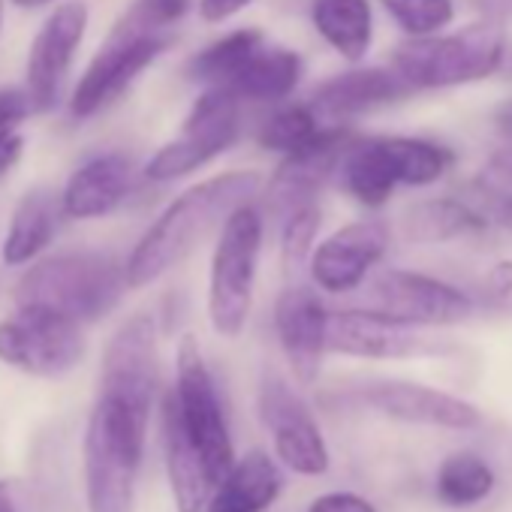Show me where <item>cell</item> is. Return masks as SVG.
Wrapping results in <instances>:
<instances>
[{
  "instance_id": "obj_1",
  "label": "cell",
  "mask_w": 512,
  "mask_h": 512,
  "mask_svg": "<svg viewBox=\"0 0 512 512\" xmlns=\"http://www.w3.org/2000/svg\"><path fill=\"white\" fill-rule=\"evenodd\" d=\"M260 184L263 178L256 172H223L175 196L124 263L130 290L151 287L178 263H184L238 205L256 196Z\"/></svg>"
},
{
  "instance_id": "obj_2",
  "label": "cell",
  "mask_w": 512,
  "mask_h": 512,
  "mask_svg": "<svg viewBox=\"0 0 512 512\" xmlns=\"http://www.w3.org/2000/svg\"><path fill=\"white\" fill-rule=\"evenodd\" d=\"M127 269L106 253H61L31 266L19 287L16 305H40L73 317L76 323H97L121 302Z\"/></svg>"
},
{
  "instance_id": "obj_3",
  "label": "cell",
  "mask_w": 512,
  "mask_h": 512,
  "mask_svg": "<svg viewBox=\"0 0 512 512\" xmlns=\"http://www.w3.org/2000/svg\"><path fill=\"white\" fill-rule=\"evenodd\" d=\"M145 434V419L97 395L85 434V485L91 512H133Z\"/></svg>"
},
{
  "instance_id": "obj_4",
  "label": "cell",
  "mask_w": 512,
  "mask_h": 512,
  "mask_svg": "<svg viewBox=\"0 0 512 512\" xmlns=\"http://www.w3.org/2000/svg\"><path fill=\"white\" fill-rule=\"evenodd\" d=\"M263 250V214L250 202L238 205L220 226L208 275V320L223 338H238L253 308L256 269Z\"/></svg>"
},
{
  "instance_id": "obj_5",
  "label": "cell",
  "mask_w": 512,
  "mask_h": 512,
  "mask_svg": "<svg viewBox=\"0 0 512 512\" xmlns=\"http://www.w3.org/2000/svg\"><path fill=\"white\" fill-rule=\"evenodd\" d=\"M503 31L470 25L458 34L413 37L395 52V73L410 88H455L488 79L503 64Z\"/></svg>"
},
{
  "instance_id": "obj_6",
  "label": "cell",
  "mask_w": 512,
  "mask_h": 512,
  "mask_svg": "<svg viewBox=\"0 0 512 512\" xmlns=\"http://www.w3.org/2000/svg\"><path fill=\"white\" fill-rule=\"evenodd\" d=\"M85 356L82 323L40 305L0 320V362L31 377H67Z\"/></svg>"
},
{
  "instance_id": "obj_7",
  "label": "cell",
  "mask_w": 512,
  "mask_h": 512,
  "mask_svg": "<svg viewBox=\"0 0 512 512\" xmlns=\"http://www.w3.org/2000/svg\"><path fill=\"white\" fill-rule=\"evenodd\" d=\"M175 404L181 410V419L199 446L205 467L214 479V488L223 482V476L235 464L232 437L226 428V416L220 407V395L214 386V377L202 359V350L193 335H184L175 353Z\"/></svg>"
},
{
  "instance_id": "obj_8",
  "label": "cell",
  "mask_w": 512,
  "mask_h": 512,
  "mask_svg": "<svg viewBox=\"0 0 512 512\" xmlns=\"http://www.w3.org/2000/svg\"><path fill=\"white\" fill-rule=\"evenodd\" d=\"M238 103L229 88H205L187 112L178 139L145 163V175L160 184L178 181L220 157L238 139Z\"/></svg>"
},
{
  "instance_id": "obj_9",
  "label": "cell",
  "mask_w": 512,
  "mask_h": 512,
  "mask_svg": "<svg viewBox=\"0 0 512 512\" xmlns=\"http://www.w3.org/2000/svg\"><path fill=\"white\" fill-rule=\"evenodd\" d=\"M169 46L166 34H145L118 22L73 88L70 115L94 118L112 106Z\"/></svg>"
},
{
  "instance_id": "obj_10",
  "label": "cell",
  "mask_w": 512,
  "mask_h": 512,
  "mask_svg": "<svg viewBox=\"0 0 512 512\" xmlns=\"http://www.w3.org/2000/svg\"><path fill=\"white\" fill-rule=\"evenodd\" d=\"M157 395V326L148 314L130 317L106 344L100 365V398H109L139 419H151Z\"/></svg>"
},
{
  "instance_id": "obj_11",
  "label": "cell",
  "mask_w": 512,
  "mask_h": 512,
  "mask_svg": "<svg viewBox=\"0 0 512 512\" xmlns=\"http://www.w3.org/2000/svg\"><path fill=\"white\" fill-rule=\"evenodd\" d=\"M365 308L407 326H455L473 317V299L437 278L386 269L365 296Z\"/></svg>"
},
{
  "instance_id": "obj_12",
  "label": "cell",
  "mask_w": 512,
  "mask_h": 512,
  "mask_svg": "<svg viewBox=\"0 0 512 512\" xmlns=\"http://www.w3.org/2000/svg\"><path fill=\"white\" fill-rule=\"evenodd\" d=\"M88 16L85 0H67L49 13L37 31L25 67V91L34 112H52L61 103L64 79L88 31Z\"/></svg>"
},
{
  "instance_id": "obj_13",
  "label": "cell",
  "mask_w": 512,
  "mask_h": 512,
  "mask_svg": "<svg viewBox=\"0 0 512 512\" xmlns=\"http://www.w3.org/2000/svg\"><path fill=\"white\" fill-rule=\"evenodd\" d=\"M256 410H260V419L275 440V452L284 467L299 476H323L329 470L332 458L317 419L281 377L263 380Z\"/></svg>"
},
{
  "instance_id": "obj_14",
  "label": "cell",
  "mask_w": 512,
  "mask_h": 512,
  "mask_svg": "<svg viewBox=\"0 0 512 512\" xmlns=\"http://www.w3.org/2000/svg\"><path fill=\"white\" fill-rule=\"evenodd\" d=\"M389 250V226L383 220H356L332 232L311 253V278L323 293H353Z\"/></svg>"
},
{
  "instance_id": "obj_15",
  "label": "cell",
  "mask_w": 512,
  "mask_h": 512,
  "mask_svg": "<svg viewBox=\"0 0 512 512\" xmlns=\"http://www.w3.org/2000/svg\"><path fill=\"white\" fill-rule=\"evenodd\" d=\"M329 350L356 359H419L440 353L419 326L398 323L371 308L329 314Z\"/></svg>"
},
{
  "instance_id": "obj_16",
  "label": "cell",
  "mask_w": 512,
  "mask_h": 512,
  "mask_svg": "<svg viewBox=\"0 0 512 512\" xmlns=\"http://www.w3.org/2000/svg\"><path fill=\"white\" fill-rule=\"evenodd\" d=\"M359 401L389 419L407 422V425H428V428H449V431H467L482 422V413L449 392L422 386V383H404V380H380L359 392Z\"/></svg>"
},
{
  "instance_id": "obj_17",
  "label": "cell",
  "mask_w": 512,
  "mask_h": 512,
  "mask_svg": "<svg viewBox=\"0 0 512 512\" xmlns=\"http://www.w3.org/2000/svg\"><path fill=\"white\" fill-rule=\"evenodd\" d=\"M275 329L281 350L302 386L320 377L323 353L329 350V311L308 287H287L275 305Z\"/></svg>"
},
{
  "instance_id": "obj_18",
  "label": "cell",
  "mask_w": 512,
  "mask_h": 512,
  "mask_svg": "<svg viewBox=\"0 0 512 512\" xmlns=\"http://www.w3.org/2000/svg\"><path fill=\"white\" fill-rule=\"evenodd\" d=\"M353 136L344 127H323L314 142L305 148L284 154V163L278 166L275 178L269 181L272 205L287 217L290 211L311 205L326 178L341 166L344 151L350 148Z\"/></svg>"
},
{
  "instance_id": "obj_19",
  "label": "cell",
  "mask_w": 512,
  "mask_h": 512,
  "mask_svg": "<svg viewBox=\"0 0 512 512\" xmlns=\"http://www.w3.org/2000/svg\"><path fill=\"white\" fill-rule=\"evenodd\" d=\"M163 455H166V473H169L175 509L178 512H202V506L214 494V479L205 467L199 446L193 443V437L181 419L172 389L163 398Z\"/></svg>"
},
{
  "instance_id": "obj_20",
  "label": "cell",
  "mask_w": 512,
  "mask_h": 512,
  "mask_svg": "<svg viewBox=\"0 0 512 512\" xmlns=\"http://www.w3.org/2000/svg\"><path fill=\"white\" fill-rule=\"evenodd\" d=\"M133 187V163L124 154H97L82 163L64 193L61 208L70 220H97L112 214Z\"/></svg>"
},
{
  "instance_id": "obj_21",
  "label": "cell",
  "mask_w": 512,
  "mask_h": 512,
  "mask_svg": "<svg viewBox=\"0 0 512 512\" xmlns=\"http://www.w3.org/2000/svg\"><path fill=\"white\" fill-rule=\"evenodd\" d=\"M413 88L395 73V70H380V67H365V70H350L326 85L317 88L314 94V112L320 121H344L362 112H371L377 106L395 103L407 97Z\"/></svg>"
},
{
  "instance_id": "obj_22",
  "label": "cell",
  "mask_w": 512,
  "mask_h": 512,
  "mask_svg": "<svg viewBox=\"0 0 512 512\" xmlns=\"http://www.w3.org/2000/svg\"><path fill=\"white\" fill-rule=\"evenodd\" d=\"M61 217H64L61 199H55L49 190H31L28 196H22V202L16 205L10 217L4 244H0V260H4V266L22 269L34 263L55 241Z\"/></svg>"
},
{
  "instance_id": "obj_23",
  "label": "cell",
  "mask_w": 512,
  "mask_h": 512,
  "mask_svg": "<svg viewBox=\"0 0 512 512\" xmlns=\"http://www.w3.org/2000/svg\"><path fill=\"white\" fill-rule=\"evenodd\" d=\"M302 73H305V64L293 49L263 43L235 73V79L229 82V91L238 100L278 103V100H287L299 88Z\"/></svg>"
},
{
  "instance_id": "obj_24",
  "label": "cell",
  "mask_w": 512,
  "mask_h": 512,
  "mask_svg": "<svg viewBox=\"0 0 512 512\" xmlns=\"http://www.w3.org/2000/svg\"><path fill=\"white\" fill-rule=\"evenodd\" d=\"M311 19L320 37L350 64H359L374 43V13L368 0H314Z\"/></svg>"
},
{
  "instance_id": "obj_25",
  "label": "cell",
  "mask_w": 512,
  "mask_h": 512,
  "mask_svg": "<svg viewBox=\"0 0 512 512\" xmlns=\"http://www.w3.org/2000/svg\"><path fill=\"white\" fill-rule=\"evenodd\" d=\"M344 187L368 208H380L389 202L392 190L398 187V175L386 148V136L350 142L341 160Z\"/></svg>"
},
{
  "instance_id": "obj_26",
  "label": "cell",
  "mask_w": 512,
  "mask_h": 512,
  "mask_svg": "<svg viewBox=\"0 0 512 512\" xmlns=\"http://www.w3.org/2000/svg\"><path fill=\"white\" fill-rule=\"evenodd\" d=\"M485 226L488 220L458 199H425L407 208L404 214V235L419 244L449 241V238H458Z\"/></svg>"
},
{
  "instance_id": "obj_27",
  "label": "cell",
  "mask_w": 512,
  "mask_h": 512,
  "mask_svg": "<svg viewBox=\"0 0 512 512\" xmlns=\"http://www.w3.org/2000/svg\"><path fill=\"white\" fill-rule=\"evenodd\" d=\"M266 43V37L256 28H241L232 31L226 37H220L217 43L205 46L190 64H187V76L205 88H229V82L235 79V73L244 67V61Z\"/></svg>"
},
{
  "instance_id": "obj_28",
  "label": "cell",
  "mask_w": 512,
  "mask_h": 512,
  "mask_svg": "<svg viewBox=\"0 0 512 512\" xmlns=\"http://www.w3.org/2000/svg\"><path fill=\"white\" fill-rule=\"evenodd\" d=\"M220 488L244 500L253 512H266L284 491V476L278 464L263 449H250L244 458L232 464V470L223 476Z\"/></svg>"
},
{
  "instance_id": "obj_29",
  "label": "cell",
  "mask_w": 512,
  "mask_h": 512,
  "mask_svg": "<svg viewBox=\"0 0 512 512\" xmlns=\"http://www.w3.org/2000/svg\"><path fill=\"white\" fill-rule=\"evenodd\" d=\"M386 148L398 175V184L410 187H428L446 175L452 166V151L443 145H434L428 139H410V136H386Z\"/></svg>"
},
{
  "instance_id": "obj_30",
  "label": "cell",
  "mask_w": 512,
  "mask_h": 512,
  "mask_svg": "<svg viewBox=\"0 0 512 512\" xmlns=\"http://www.w3.org/2000/svg\"><path fill=\"white\" fill-rule=\"evenodd\" d=\"M494 488V470L470 452L449 455L437 470V497L446 506H473Z\"/></svg>"
},
{
  "instance_id": "obj_31",
  "label": "cell",
  "mask_w": 512,
  "mask_h": 512,
  "mask_svg": "<svg viewBox=\"0 0 512 512\" xmlns=\"http://www.w3.org/2000/svg\"><path fill=\"white\" fill-rule=\"evenodd\" d=\"M323 124L314 106H284L260 130V145L278 154H293L320 136Z\"/></svg>"
},
{
  "instance_id": "obj_32",
  "label": "cell",
  "mask_w": 512,
  "mask_h": 512,
  "mask_svg": "<svg viewBox=\"0 0 512 512\" xmlns=\"http://www.w3.org/2000/svg\"><path fill=\"white\" fill-rule=\"evenodd\" d=\"M380 4L410 37H434L455 19L452 0H380Z\"/></svg>"
},
{
  "instance_id": "obj_33",
  "label": "cell",
  "mask_w": 512,
  "mask_h": 512,
  "mask_svg": "<svg viewBox=\"0 0 512 512\" xmlns=\"http://www.w3.org/2000/svg\"><path fill=\"white\" fill-rule=\"evenodd\" d=\"M284 220L287 223H284L281 256H284L287 272H293L314 253V238H317V229H320V208L311 202V205H302V208L290 211Z\"/></svg>"
},
{
  "instance_id": "obj_34",
  "label": "cell",
  "mask_w": 512,
  "mask_h": 512,
  "mask_svg": "<svg viewBox=\"0 0 512 512\" xmlns=\"http://www.w3.org/2000/svg\"><path fill=\"white\" fill-rule=\"evenodd\" d=\"M190 4L193 0H133L121 22L145 34H166V28L187 16Z\"/></svg>"
},
{
  "instance_id": "obj_35",
  "label": "cell",
  "mask_w": 512,
  "mask_h": 512,
  "mask_svg": "<svg viewBox=\"0 0 512 512\" xmlns=\"http://www.w3.org/2000/svg\"><path fill=\"white\" fill-rule=\"evenodd\" d=\"M308 512H377V506L362 497V494H353V491H329V494H320Z\"/></svg>"
},
{
  "instance_id": "obj_36",
  "label": "cell",
  "mask_w": 512,
  "mask_h": 512,
  "mask_svg": "<svg viewBox=\"0 0 512 512\" xmlns=\"http://www.w3.org/2000/svg\"><path fill=\"white\" fill-rule=\"evenodd\" d=\"M250 4L253 0H199V16L211 25H220L238 16L241 10H247Z\"/></svg>"
},
{
  "instance_id": "obj_37",
  "label": "cell",
  "mask_w": 512,
  "mask_h": 512,
  "mask_svg": "<svg viewBox=\"0 0 512 512\" xmlns=\"http://www.w3.org/2000/svg\"><path fill=\"white\" fill-rule=\"evenodd\" d=\"M22 154H25V139L19 133H13V136H7L4 142H0V181H4L19 166Z\"/></svg>"
},
{
  "instance_id": "obj_38",
  "label": "cell",
  "mask_w": 512,
  "mask_h": 512,
  "mask_svg": "<svg viewBox=\"0 0 512 512\" xmlns=\"http://www.w3.org/2000/svg\"><path fill=\"white\" fill-rule=\"evenodd\" d=\"M485 284L494 296H512V263H497Z\"/></svg>"
},
{
  "instance_id": "obj_39",
  "label": "cell",
  "mask_w": 512,
  "mask_h": 512,
  "mask_svg": "<svg viewBox=\"0 0 512 512\" xmlns=\"http://www.w3.org/2000/svg\"><path fill=\"white\" fill-rule=\"evenodd\" d=\"M208 512H253L244 500H238L235 494H229L226 488H214L211 494V503H208Z\"/></svg>"
},
{
  "instance_id": "obj_40",
  "label": "cell",
  "mask_w": 512,
  "mask_h": 512,
  "mask_svg": "<svg viewBox=\"0 0 512 512\" xmlns=\"http://www.w3.org/2000/svg\"><path fill=\"white\" fill-rule=\"evenodd\" d=\"M494 121H497V127H500L506 136H512V103H503V106L497 109Z\"/></svg>"
},
{
  "instance_id": "obj_41",
  "label": "cell",
  "mask_w": 512,
  "mask_h": 512,
  "mask_svg": "<svg viewBox=\"0 0 512 512\" xmlns=\"http://www.w3.org/2000/svg\"><path fill=\"white\" fill-rule=\"evenodd\" d=\"M497 220L512 229V196H500V202H497Z\"/></svg>"
},
{
  "instance_id": "obj_42",
  "label": "cell",
  "mask_w": 512,
  "mask_h": 512,
  "mask_svg": "<svg viewBox=\"0 0 512 512\" xmlns=\"http://www.w3.org/2000/svg\"><path fill=\"white\" fill-rule=\"evenodd\" d=\"M13 4H16L19 10H43V7L55 4V0H13Z\"/></svg>"
},
{
  "instance_id": "obj_43",
  "label": "cell",
  "mask_w": 512,
  "mask_h": 512,
  "mask_svg": "<svg viewBox=\"0 0 512 512\" xmlns=\"http://www.w3.org/2000/svg\"><path fill=\"white\" fill-rule=\"evenodd\" d=\"M0 512H16L13 497H10V491H7V485H4V482H0Z\"/></svg>"
},
{
  "instance_id": "obj_44",
  "label": "cell",
  "mask_w": 512,
  "mask_h": 512,
  "mask_svg": "<svg viewBox=\"0 0 512 512\" xmlns=\"http://www.w3.org/2000/svg\"><path fill=\"white\" fill-rule=\"evenodd\" d=\"M16 133V124H10V121H0V142H4L7 136H13Z\"/></svg>"
},
{
  "instance_id": "obj_45",
  "label": "cell",
  "mask_w": 512,
  "mask_h": 512,
  "mask_svg": "<svg viewBox=\"0 0 512 512\" xmlns=\"http://www.w3.org/2000/svg\"><path fill=\"white\" fill-rule=\"evenodd\" d=\"M500 7H503V10H506L509 16H512V0H500Z\"/></svg>"
},
{
  "instance_id": "obj_46",
  "label": "cell",
  "mask_w": 512,
  "mask_h": 512,
  "mask_svg": "<svg viewBox=\"0 0 512 512\" xmlns=\"http://www.w3.org/2000/svg\"><path fill=\"white\" fill-rule=\"evenodd\" d=\"M0 31H4V0H0Z\"/></svg>"
}]
</instances>
